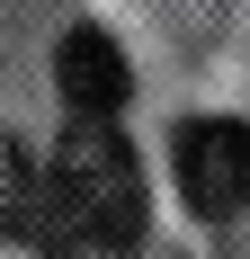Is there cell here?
<instances>
[{
  "mask_svg": "<svg viewBox=\"0 0 250 259\" xmlns=\"http://www.w3.org/2000/svg\"><path fill=\"white\" fill-rule=\"evenodd\" d=\"M54 80H63V107H72V116H116L125 90H134V72H125L116 36H99V27H72V36H63Z\"/></svg>",
  "mask_w": 250,
  "mask_h": 259,
  "instance_id": "277c9868",
  "label": "cell"
},
{
  "mask_svg": "<svg viewBox=\"0 0 250 259\" xmlns=\"http://www.w3.org/2000/svg\"><path fill=\"white\" fill-rule=\"evenodd\" d=\"M0 233L27 241V250L45 259H72V241H63V206H54V179L27 161V143L9 125H0Z\"/></svg>",
  "mask_w": 250,
  "mask_h": 259,
  "instance_id": "3957f363",
  "label": "cell"
},
{
  "mask_svg": "<svg viewBox=\"0 0 250 259\" xmlns=\"http://www.w3.org/2000/svg\"><path fill=\"white\" fill-rule=\"evenodd\" d=\"M170 161H179V197H188L205 224H224V214L250 206V125H232V116H197V125H179Z\"/></svg>",
  "mask_w": 250,
  "mask_h": 259,
  "instance_id": "7a4b0ae2",
  "label": "cell"
},
{
  "mask_svg": "<svg viewBox=\"0 0 250 259\" xmlns=\"http://www.w3.org/2000/svg\"><path fill=\"white\" fill-rule=\"evenodd\" d=\"M54 206H63V241L80 250H134L143 233V170H134V143L116 134V116H72L63 143L45 161Z\"/></svg>",
  "mask_w": 250,
  "mask_h": 259,
  "instance_id": "6da1fadb",
  "label": "cell"
}]
</instances>
